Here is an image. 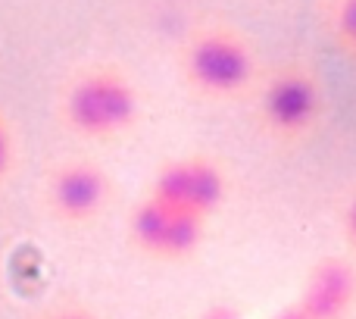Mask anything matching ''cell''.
I'll return each mask as SVG.
<instances>
[{"label":"cell","mask_w":356,"mask_h":319,"mask_svg":"<svg viewBox=\"0 0 356 319\" xmlns=\"http://www.w3.org/2000/svg\"><path fill=\"white\" fill-rule=\"evenodd\" d=\"M141 119V91L116 63L81 66L60 91V123L79 141H116Z\"/></svg>","instance_id":"6da1fadb"},{"label":"cell","mask_w":356,"mask_h":319,"mask_svg":"<svg viewBox=\"0 0 356 319\" xmlns=\"http://www.w3.org/2000/svg\"><path fill=\"white\" fill-rule=\"evenodd\" d=\"M181 75L207 100H238L259 81L257 50L228 22H207L181 44Z\"/></svg>","instance_id":"7a4b0ae2"},{"label":"cell","mask_w":356,"mask_h":319,"mask_svg":"<svg viewBox=\"0 0 356 319\" xmlns=\"http://www.w3.org/2000/svg\"><path fill=\"white\" fill-rule=\"evenodd\" d=\"M263 132L275 144H300L319 129L325 116V88L309 63L291 60L275 66L257 91Z\"/></svg>","instance_id":"3957f363"},{"label":"cell","mask_w":356,"mask_h":319,"mask_svg":"<svg viewBox=\"0 0 356 319\" xmlns=\"http://www.w3.org/2000/svg\"><path fill=\"white\" fill-rule=\"evenodd\" d=\"M207 222L209 219L203 216L172 207L154 194H144L129 216V238L147 257L175 263V260H188L200 251L203 238H207Z\"/></svg>","instance_id":"277c9868"},{"label":"cell","mask_w":356,"mask_h":319,"mask_svg":"<svg viewBox=\"0 0 356 319\" xmlns=\"http://www.w3.org/2000/svg\"><path fill=\"white\" fill-rule=\"evenodd\" d=\"M44 201L63 226H91L113 201V178L91 157H66L47 172Z\"/></svg>","instance_id":"5b68a950"},{"label":"cell","mask_w":356,"mask_h":319,"mask_svg":"<svg viewBox=\"0 0 356 319\" xmlns=\"http://www.w3.org/2000/svg\"><path fill=\"white\" fill-rule=\"evenodd\" d=\"M228 182L225 166L209 154H181L172 157L154 172L147 194L160 197V201L181 207L194 216L209 219L213 213H219L222 203L228 201Z\"/></svg>","instance_id":"8992f818"},{"label":"cell","mask_w":356,"mask_h":319,"mask_svg":"<svg viewBox=\"0 0 356 319\" xmlns=\"http://www.w3.org/2000/svg\"><path fill=\"white\" fill-rule=\"evenodd\" d=\"M300 310L309 319H344L356 304V270L344 257H325L309 270L300 291Z\"/></svg>","instance_id":"52a82bcc"},{"label":"cell","mask_w":356,"mask_h":319,"mask_svg":"<svg viewBox=\"0 0 356 319\" xmlns=\"http://www.w3.org/2000/svg\"><path fill=\"white\" fill-rule=\"evenodd\" d=\"M332 35L347 54H356V0H332L328 13Z\"/></svg>","instance_id":"ba28073f"},{"label":"cell","mask_w":356,"mask_h":319,"mask_svg":"<svg viewBox=\"0 0 356 319\" xmlns=\"http://www.w3.org/2000/svg\"><path fill=\"white\" fill-rule=\"evenodd\" d=\"M13 169H16V135L6 113H0V188L10 182Z\"/></svg>","instance_id":"9c48e42d"},{"label":"cell","mask_w":356,"mask_h":319,"mask_svg":"<svg viewBox=\"0 0 356 319\" xmlns=\"http://www.w3.org/2000/svg\"><path fill=\"white\" fill-rule=\"evenodd\" d=\"M341 226H344L347 244H350L353 254H356V188L350 191V197H347V203H344V213H341Z\"/></svg>","instance_id":"30bf717a"},{"label":"cell","mask_w":356,"mask_h":319,"mask_svg":"<svg viewBox=\"0 0 356 319\" xmlns=\"http://www.w3.org/2000/svg\"><path fill=\"white\" fill-rule=\"evenodd\" d=\"M44 319H97V316L88 313V310H81V307H63V310H54V313H47Z\"/></svg>","instance_id":"8fae6325"},{"label":"cell","mask_w":356,"mask_h":319,"mask_svg":"<svg viewBox=\"0 0 356 319\" xmlns=\"http://www.w3.org/2000/svg\"><path fill=\"white\" fill-rule=\"evenodd\" d=\"M200 319H241L238 313H234L232 307H209L207 313H203Z\"/></svg>","instance_id":"7c38bea8"},{"label":"cell","mask_w":356,"mask_h":319,"mask_svg":"<svg viewBox=\"0 0 356 319\" xmlns=\"http://www.w3.org/2000/svg\"><path fill=\"white\" fill-rule=\"evenodd\" d=\"M272 319H309V316L300 310V304H291V307H284L282 313H275Z\"/></svg>","instance_id":"4fadbf2b"},{"label":"cell","mask_w":356,"mask_h":319,"mask_svg":"<svg viewBox=\"0 0 356 319\" xmlns=\"http://www.w3.org/2000/svg\"><path fill=\"white\" fill-rule=\"evenodd\" d=\"M353 56H356V54H353Z\"/></svg>","instance_id":"5bb4252c"}]
</instances>
